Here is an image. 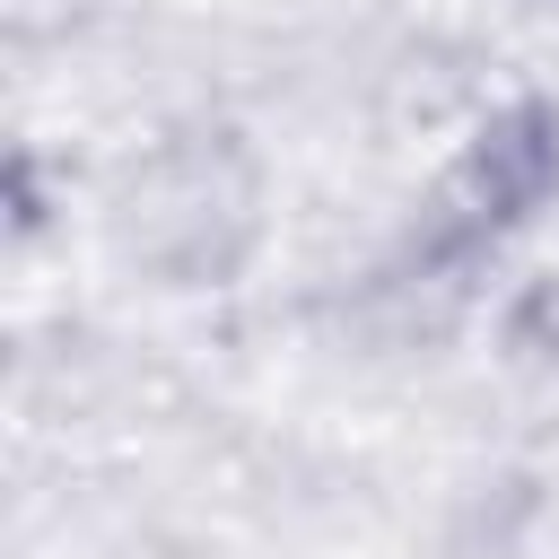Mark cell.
<instances>
[{"instance_id":"cell-1","label":"cell","mask_w":559,"mask_h":559,"mask_svg":"<svg viewBox=\"0 0 559 559\" xmlns=\"http://www.w3.org/2000/svg\"><path fill=\"white\" fill-rule=\"evenodd\" d=\"M253 157L227 131H175L140 157L122 210H131V245L148 271H166L175 288H210L253 253Z\"/></svg>"},{"instance_id":"cell-2","label":"cell","mask_w":559,"mask_h":559,"mask_svg":"<svg viewBox=\"0 0 559 559\" xmlns=\"http://www.w3.org/2000/svg\"><path fill=\"white\" fill-rule=\"evenodd\" d=\"M507 332H515V349H533V358H559V271L524 280V297L507 306Z\"/></svg>"}]
</instances>
